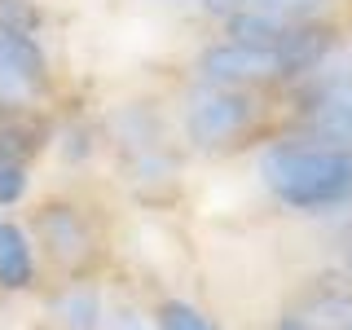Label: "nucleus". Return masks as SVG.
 Segmentation results:
<instances>
[{
  "label": "nucleus",
  "mask_w": 352,
  "mask_h": 330,
  "mask_svg": "<svg viewBox=\"0 0 352 330\" xmlns=\"http://www.w3.org/2000/svg\"><path fill=\"white\" fill-rule=\"evenodd\" d=\"M264 185L295 212H335L352 203V146L282 141L260 159Z\"/></svg>",
  "instance_id": "nucleus-1"
},
{
  "label": "nucleus",
  "mask_w": 352,
  "mask_h": 330,
  "mask_svg": "<svg viewBox=\"0 0 352 330\" xmlns=\"http://www.w3.org/2000/svg\"><path fill=\"white\" fill-rule=\"evenodd\" d=\"M256 119V102L247 97V88H220V84H203L185 106V132L194 146L216 150L225 141L242 137Z\"/></svg>",
  "instance_id": "nucleus-2"
},
{
  "label": "nucleus",
  "mask_w": 352,
  "mask_h": 330,
  "mask_svg": "<svg viewBox=\"0 0 352 330\" xmlns=\"http://www.w3.org/2000/svg\"><path fill=\"white\" fill-rule=\"evenodd\" d=\"M313 71L308 128L326 146H352V53H339L335 62H322Z\"/></svg>",
  "instance_id": "nucleus-3"
},
{
  "label": "nucleus",
  "mask_w": 352,
  "mask_h": 330,
  "mask_svg": "<svg viewBox=\"0 0 352 330\" xmlns=\"http://www.w3.org/2000/svg\"><path fill=\"white\" fill-rule=\"evenodd\" d=\"M49 88V58L36 31L0 22V106H36Z\"/></svg>",
  "instance_id": "nucleus-4"
},
{
  "label": "nucleus",
  "mask_w": 352,
  "mask_h": 330,
  "mask_svg": "<svg viewBox=\"0 0 352 330\" xmlns=\"http://www.w3.org/2000/svg\"><path fill=\"white\" fill-rule=\"evenodd\" d=\"M31 242L53 264H62V269H80V264L93 260V225L66 198H53V203L36 207V216H31Z\"/></svg>",
  "instance_id": "nucleus-5"
},
{
  "label": "nucleus",
  "mask_w": 352,
  "mask_h": 330,
  "mask_svg": "<svg viewBox=\"0 0 352 330\" xmlns=\"http://www.w3.org/2000/svg\"><path fill=\"white\" fill-rule=\"evenodd\" d=\"M198 75H203V84L251 88V84H273L291 71L269 49H256V44H242V40H220V44L198 53Z\"/></svg>",
  "instance_id": "nucleus-6"
},
{
  "label": "nucleus",
  "mask_w": 352,
  "mask_h": 330,
  "mask_svg": "<svg viewBox=\"0 0 352 330\" xmlns=\"http://www.w3.org/2000/svg\"><path fill=\"white\" fill-rule=\"evenodd\" d=\"M49 146V124L36 106H0V159L27 163Z\"/></svg>",
  "instance_id": "nucleus-7"
},
{
  "label": "nucleus",
  "mask_w": 352,
  "mask_h": 330,
  "mask_svg": "<svg viewBox=\"0 0 352 330\" xmlns=\"http://www.w3.org/2000/svg\"><path fill=\"white\" fill-rule=\"evenodd\" d=\"M36 286V242L18 220H0V291Z\"/></svg>",
  "instance_id": "nucleus-8"
},
{
  "label": "nucleus",
  "mask_w": 352,
  "mask_h": 330,
  "mask_svg": "<svg viewBox=\"0 0 352 330\" xmlns=\"http://www.w3.org/2000/svg\"><path fill=\"white\" fill-rule=\"evenodd\" d=\"M53 308H58V322L66 330H97V322H102V300L93 286H66Z\"/></svg>",
  "instance_id": "nucleus-9"
},
{
  "label": "nucleus",
  "mask_w": 352,
  "mask_h": 330,
  "mask_svg": "<svg viewBox=\"0 0 352 330\" xmlns=\"http://www.w3.org/2000/svg\"><path fill=\"white\" fill-rule=\"evenodd\" d=\"M326 0H203L207 14L216 18H229V14H242V9H260V14H282V18H308L317 14Z\"/></svg>",
  "instance_id": "nucleus-10"
},
{
  "label": "nucleus",
  "mask_w": 352,
  "mask_h": 330,
  "mask_svg": "<svg viewBox=\"0 0 352 330\" xmlns=\"http://www.w3.org/2000/svg\"><path fill=\"white\" fill-rule=\"evenodd\" d=\"M154 326L159 330H216V322L203 313V308H194L185 300H163L154 308Z\"/></svg>",
  "instance_id": "nucleus-11"
},
{
  "label": "nucleus",
  "mask_w": 352,
  "mask_h": 330,
  "mask_svg": "<svg viewBox=\"0 0 352 330\" xmlns=\"http://www.w3.org/2000/svg\"><path fill=\"white\" fill-rule=\"evenodd\" d=\"M31 176H27V163H14V159H0V207H14L22 203Z\"/></svg>",
  "instance_id": "nucleus-12"
},
{
  "label": "nucleus",
  "mask_w": 352,
  "mask_h": 330,
  "mask_svg": "<svg viewBox=\"0 0 352 330\" xmlns=\"http://www.w3.org/2000/svg\"><path fill=\"white\" fill-rule=\"evenodd\" d=\"M339 256H344V269L352 273V220L344 225V234H339Z\"/></svg>",
  "instance_id": "nucleus-13"
},
{
  "label": "nucleus",
  "mask_w": 352,
  "mask_h": 330,
  "mask_svg": "<svg viewBox=\"0 0 352 330\" xmlns=\"http://www.w3.org/2000/svg\"><path fill=\"white\" fill-rule=\"evenodd\" d=\"M115 330H137V317L124 313V317H115Z\"/></svg>",
  "instance_id": "nucleus-14"
},
{
  "label": "nucleus",
  "mask_w": 352,
  "mask_h": 330,
  "mask_svg": "<svg viewBox=\"0 0 352 330\" xmlns=\"http://www.w3.org/2000/svg\"><path fill=\"white\" fill-rule=\"evenodd\" d=\"M335 330H352V313H348V317H344V322H339Z\"/></svg>",
  "instance_id": "nucleus-15"
}]
</instances>
